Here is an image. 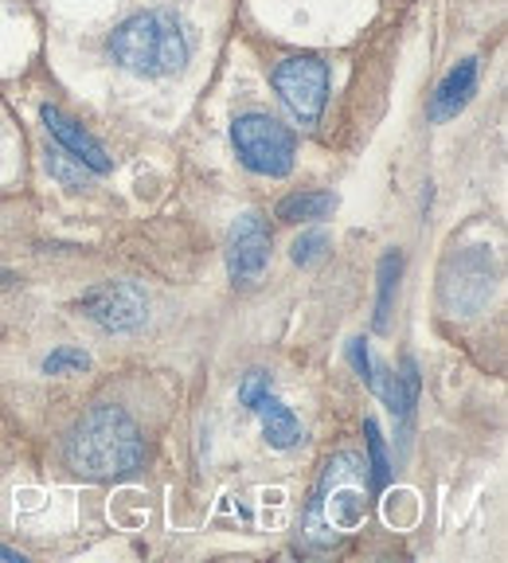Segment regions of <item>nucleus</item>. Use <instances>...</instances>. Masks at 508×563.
<instances>
[{"instance_id":"nucleus-1","label":"nucleus","mask_w":508,"mask_h":563,"mask_svg":"<svg viewBox=\"0 0 508 563\" xmlns=\"http://www.w3.org/2000/svg\"><path fill=\"white\" fill-rule=\"evenodd\" d=\"M67 466L87 482H122L145 466V439L137 422L114 404L90 407L63 446Z\"/></svg>"},{"instance_id":"nucleus-2","label":"nucleus","mask_w":508,"mask_h":563,"mask_svg":"<svg viewBox=\"0 0 508 563\" xmlns=\"http://www.w3.org/2000/svg\"><path fill=\"white\" fill-rule=\"evenodd\" d=\"M106 55L137 79H168L192 59V32L168 9L137 12L110 32Z\"/></svg>"},{"instance_id":"nucleus-3","label":"nucleus","mask_w":508,"mask_h":563,"mask_svg":"<svg viewBox=\"0 0 508 563\" xmlns=\"http://www.w3.org/2000/svg\"><path fill=\"white\" fill-rule=\"evenodd\" d=\"M364 509H368V466L356 454H336L317 482L313 501L306 505L301 540L313 552H324L349 537L352 528H360Z\"/></svg>"},{"instance_id":"nucleus-4","label":"nucleus","mask_w":508,"mask_h":563,"mask_svg":"<svg viewBox=\"0 0 508 563\" xmlns=\"http://www.w3.org/2000/svg\"><path fill=\"white\" fill-rule=\"evenodd\" d=\"M231 145L239 161L258 176H286L298 157V137L270 114H243L231 125Z\"/></svg>"},{"instance_id":"nucleus-5","label":"nucleus","mask_w":508,"mask_h":563,"mask_svg":"<svg viewBox=\"0 0 508 563\" xmlns=\"http://www.w3.org/2000/svg\"><path fill=\"white\" fill-rule=\"evenodd\" d=\"M274 90L301 130H313L329 102V63L317 55H289L274 67Z\"/></svg>"},{"instance_id":"nucleus-6","label":"nucleus","mask_w":508,"mask_h":563,"mask_svg":"<svg viewBox=\"0 0 508 563\" xmlns=\"http://www.w3.org/2000/svg\"><path fill=\"white\" fill-rule=\"evenodd\" d=\"M79 309L106 333H137L150 321V301L133 282H102L82 294Z\"/></svg>"},{"instance_id":"nucleus-7","label":"nucleus","mask_w":508,"mask_h":563,"mask_svg":"<svg viewBox=\"0 0 508 563\" xmlns=\"http://www.w3.org/2000/svg\"><path fill=\"white\" fill-rule=\"evenodd\" d=\"M239 404L263 419V434H266V442H270L274 450L301 446L306 431H301L298 415L289 411V407L274 396L270 376H266V372H246V376L239 379Z\"/></svg>"},{"instance_id":"nucleus-8","label":"nucleus","mask_w":508,"mask_h":563,"mask_svg":"<svg viewBox=\"0 0 508 563\" xmlns=\"http://www.w3.org/2000/svg\"><path fill=\"white\" fill-rule=\"evenodd\" d=\"M489 294L493 266L485 246H474V251L450 258V266L442 271V306L454 309V313H474L489 301Z\"/></svg>"},{"instance_id":"nucleus-9","label":"nucleus","mask_w":508,"mask_h":563,"mask_svg":"<svg viewBox=\"0 0 508 563\" xmlns=\"http://www.w3.org/2000/svg\"><path fill=\"white\" fill-rule=\"evenodd\" d=\"M270 263V228L258 211L239 216L228 239V271L235 286H254Z\"/></svg>"},{"instance_id":"nucleus-10","label":"nucleus","mask_w":508,"mask_h":563,"mask_svg":"<svg viewBox=\"0 0 508 563\" xmlns=\"http://www.w3.org/2000/svg\"><path fill=\"white\" fill-rule=\"evenodd\" d=\"M40 122H44V130L52 133L55 141H59V150L67 153L70 161H79L87 173H95V176H102V173H110L114 168V161H110V153L98 145L95 137H90L87 130H82L75 118H67L59 110V106H40Z\"/></svg>"},{"instance_id":"nucleus-11","label":"nucleus","mask_w":508,"mask_h":563,"mask_svg":"<svg viewBox=\"0 0 508 563\" xmlns=\"http://www.w3.org/2000/svg\"><path fill=\"white\" fill-rule=\"evenodd\" d=\"M477 90V59H462L446 79L439 82L434 98H430V122H450L465 110V102Z\"/></svg>"},{"instance_id":"nucleus-12","label":"nucleus","mask_w":508,"mask_h":563,"mask_svg":"<svg viewBox=\"0 0 508 563\" xmlns=\"http://www.w3.org/2000/svg\"><path fill=\"white\" fill-rule=\"evenodd\" d=\"M336 211V196L313 188V192H294L278 203V220L281 223H321Z\"/></svg>"},{"instance_id":"nucleus-13","label":"nucleus","mask_w":508,"mask_h":563,"mask_svg":"<svg viewBox=\"0 0 508 563\" xmlns=\"http://www.w3.org/2000/svg\"><path fill=\"white\" fill-rule=\"evenodd\" d=\"M399 274H404V255L399 251H387L379 258V298H376V317H372V329L384 333L387 321H391V301L395 290H399Z\"/></svg>"},{"instance_id":"nucleus-14","label":"nucleus","mask_w":508,"mask_h":563,"mask_svg":"<svg viewBox=\"0 0 508 563\" xmlns=\"http://www.w3.org/2000/svg\"><path fill=\"white\" fill-rule=\"evenodd\" d=\"M364 434H368V489L372 493H384L391 485V457H387V446H384V434H379V422L368 419L364 422Z\"/></svg>"},{"instance_id":"nucleus-15","label":"nucleus","mask_w":508,"mask_h":563,"mask_svg":"<svg viewBox=\"0 0 508 563\" xmlns=\"http://www.w3.org/2000/svg\"><path fill=\"white\" fill-rule=\"evenodd\" d=\"M324 251H329V235L313 228V231H301V235L294 239V251H289V255H294L298 266H313L324 258Z\"/></svg>"},{"instance_id":"nucleus-16","label":"nucleus","mask_w":508,"mask_h":563,"mask_svg":"<svg viewBox=\"0 0 508 563\" xmlns=\"http://www.w3.org/2000/svg\"><path fill=\"white\" fill-rule=\"evenodd\" d=\"M90 368V356L82 349H70V344H63V349H55L52 356L44 361V372L47 376H67V372H87Z\"/></svg>"},{"instance_id":"nucleus-17","label":"nucleus","mask_w":508,"mask_h":563,"mask_svg":"<svg viewBox=\"0 0 508 563\" xmlns=\"http://www.w3.org/2000/svg\"><path fill=\"white\" fill-rule=\"evenodd\" d=\"M349 361L352 368H356V376L364 379V384H376V364H372V352H368V341L364 336H356V341L349 344Z\"/></svg>"},{"instance_id":"nucleus-18","label":"nucleus","mask_w":508,"mask_h":563,"mask_svg":"<svg viewBox=\"0 0 508 563\" xmlns=\"http://www.w3.org/2000/svg\"><path fill=\"white\" fill-rule=\"evenodd\" d=\"M52 168H55V176H59L63 185H82V180H87V168H82V165L70 168V165H67V153L52 157Z\"/></svg>"},{"instance_id":"nucleus-19","label":"nucleus","mask_w":508,"mask_h":563,"mask_svg":"<svg viewBox=\"0 0 508 563\" xmlns=\"http://www.w3.org/2000/svg\"><path fill=\"white\" fill-rule=\"evenodd\" d=\"M0 560H12V563H24V555L16 552V548H4L0 544Z\"/></svg>"}]
</instances>
